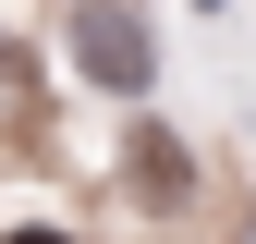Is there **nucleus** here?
I'll list each match as a JSON object with an SVG mask.
<instances>
[{
    "mask_svg": "<svg viewBox=\"0 0 256 244\" xmlns=\"http://www.w3.org/2000/svg\"><path fill=\"white\" fill-rule=\"evenodd\" d=\"M74 61H86L98 98H146L158 86V37H146L134 0H74Z\"/></svg>",
    "mask_w": 256,
    "mask_h": 244,
    "instance_id": "obj_1",
    "label": "nucleus"
},
{
    "mask_svg": "<svg viewBox=\"0 0 256 244\" xmlns=\"http://www.w3.org/2000/svg\"><path fill=\"white\" fill-rule=\"evenodd\" d=\"M0 244H74V232H49V220H24V232H0Z\"/></svg>",
    "mask_w": 256,
    "mask_h": 244,
    "instance_id": "obj_2",
    "label": "nucleus"
},
{
    "mask_svg": "<svg viewBox=\"0 0 256 244\" xmlns=\"http://www.w3.org/2000/svg\"><path fill=\"white\" fill-rule=\"evenodd\" d=\"M196 12H232V0H196Z\"/></svg>",
    "mask_w": 256,
    "mask_h": 244,
    "instance_id": "obj_3",
    "label": "nucleus"
}]
</instances>
